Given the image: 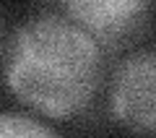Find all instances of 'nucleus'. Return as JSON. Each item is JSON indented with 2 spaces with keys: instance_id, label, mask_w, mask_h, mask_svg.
<instances>
[{
  "instance_id": "1",
  "label": "nucleus",
  "mask_w": 156,
  "mask_h": 138,
  "mask_svg": "<svg viewBox=\"0 0 156 138\" xmlns=\"http://www.w3.org/2000/svg\"><path fill=\"white\" fill-rule=\"evenodd\" d=\"M99 81V44L68 18H31L8 44L5 83L37 112L68 120L89 107Z\"/></svg>"
},
{
  "instance_id": "2",
  "label": "nucleus",
  "mask_w": 156,
  "mask_h": 138,
  "mask_svg": "<svg viewBox=\"0 0 156 138\" xmlns=\"http://www.w3.org/2000/svg\"><path fill=\"white\" fill-rule=\"evenodd\" d=\"M156 55L151 50L128 57L117 71L112 91V112L117 122L135 133L156 128Z\"/></svg>"
},
{
  "instance_id": "3",
  "label": "nucleus",
  "mask_w": 156,
  "mask_h": 138,
  "mask_svg": "<svg viewBox=\"0 0 156 138\" xmlns=\"http://www.w3.org/2000/svg\"><path fill=\"white\" fill-rule=\"evenodd\" d=\"M62 5L83 31L115 42L140 26L151 0H62Z\"/></svg>"
},
{
  "instance_id": "4",
  "label": "nucleus",
  "mask_w": 156,
  "mask_h": 138,
  "mask_svg": "<svg viewBox=\"0 0 156 138\" xmlns=\"http://www.w3.org/2000/svg\"><path fill=\"white\" fill-rule=\"evenodd\" d=\"M50 138L55 136L52 128L42 125V122L31 120L26 115H8L3 112L0 115V138Z\"/></svg>"
}]
</instances>
